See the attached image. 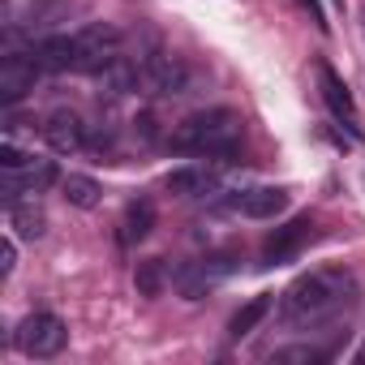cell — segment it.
<instances>
[{"label": "cell", "mask_w": 365, "mask_h": 365, "mask_svg": "<svg viewBox=\"0 0 365 365\" xmlns=\"http://www.w3.org/2000/svg\"><path fill=\"white\" fill-rule=\"evenodd\" d=\"M361 301V284L344 267H318L309 275H297L279 297V322L292 331H318L352 314Z\"/></svg>", "instance_id": "obj_1"}, {"label": "cell", "mask_w": 365, "mask_h": 365, "mask_svg": "<svg viewBox=\"0 0 365 365\" xmlns=\"http://www.w3.org/2000/svg\"><path fill=\"white\" fill-rule=\"evenodd\" d=\"M241 138H245V125H241V112L232 108H207V112H194L185 116L168 146L176 155H207V159H224V163H237V150H241Z\"/></svg>", "instance_id": "obj_2"}, {"label": "cell", "mask_w": 365, "mask_h": 365, "mask_svg": "<svg viewBox=\"0 0 365 365\" xmlns=\"http://www.w3.org/2000/svg\"><path fill=\"white\" fill-rule=\"evenodd\" d=\"M0 172H5V207L22 202L26 194H43L52 180H56V163L52 159H39V155H26L18 150L14 142L0 146Z\"/></svg>", "instance_id": "obj_3"}, {"label": "cell", "mask_w": 365, "mask_h": 365, "mask_svg": "<svg viewBox=\"0 0 365 365\" xmlns=\"http://www.w3.org/2000/svg\"><path fill=\"white\" fill-rule=\"evenodd\" d=\"M65 344H69V327H65L56 314H48V309L26 314V318L18 322V331H14V348H18L22 356H31V361H48V356H56Z\"/></svg>", "instance_id": "obj_4"}, {"label": "cell", "mask_w": 365, "mask_h": 365, "mask_svg": "<svg viewBox=\"0 0 365 365\" xmlns=\"http://www.w3.org/2000/svg\"><path fill=\"white\" fill-rule=\"evenodd\" d=\"M120 56V31L108 22H91L73 31V73H103Z\"/></svg>", "instance_id": "obj_5"}, {"label": "cell", "mask_w": 365, "mask_h": 365, "mask_svg": "<svg viewBox=\"0 0 365 365\" xmlns=\"http://www.w3.org/2000/svg\"><path fill=\"white\" fill-rule=\"evenodd\" d=\"M237 267H241L237 250H215V254H207V258H198L190 267H180L176 271V288L185 292L190 301H198L202 292H211L215 284H224L228 275H237Z\"/></svg>", "instance_id": "obj_6"}, {"label": "cell", "mask_w": 365, "mask_h": 365, "mask_svg": "<svg viewBox=\"0 0 365 365\" xmlns=\"http://www.w3.org/2000/svg\"><path fill=\"white\" fill-rule=\"evenodd\" d=\"M39 73H43V65L35 61V52H18V48H9L5 61H0V103H5V108L22 103V99L35 91Z\"/></svg>", "instance_id": "obj_7"}, {"label": "cell", "mask_w": 365, "mask_h": 365, "mask_svg": "<svg viewBox=\"0 0 365 365\" xmlns=\"http://www.w3.org/2000/svg\"><path fill=\"white\" fill-rule=\"evenodd\" d=\"M314 237H318V228H314L309 215H297V220L279 224V228L262 241V262H258V267H284V262H292Z\"/></svg>", "instance_id": "obj_8"}, {"label": "cell", "mask_w": 365, "mask_h": 365, "mask_svg": "<svg viewBox=\"0 0 365 365\" xmlns=\"http://www.w3.org/2000/svg\"><path fill=\"white\" fill-rule=\"evenodd\" d=\"M142 65V78H138V95H180L190 82L185 65L176 56H163V52H150V56H138Z\"/></svg>", "instance_id": "obj_9"}, {"label": "cell", "mask_w": 365, "mask_h": 365, "mask_svg": "<svg viewBox=\"0 0 365 365\" xmlns=\"http://www.w3.org/2000/svg\"><path fill=\"white\" fill-rule=\"evenodd\" d=\"M69 14H73L69 0H31V5L22 9V18H14V22L5 26V39L14 43L18 35H43V31H52L56 22H65Z\"/></svg>", "instance_id": "obj_10"}, {"label": "cell", "mask_w": 365, "mask_h": 365, "mask_svg": "<svg viewBox=\"0 0 365 365\" xmlns=\"http://www.w3.org/2000/svg\"><path fill=\"white\" fill-rule=\"evenodd\" d=\"M318 91H322V103L352 129V138H361V125H356V99H352V91H348V82L322 61L318 65Z\"/></svg>", "instance_id": "obj_11"}, {"label": "cell", "mask_w": 365, "mask_h": 365, "mask_svg": "<svg viewBox=\"0 0 365 365\" xmlns=\"http://www.w3.org/2000/svg\"><path fill=\"white\" fill-rule=\"evenodd\" d=\"M39 133H43V142H48L52 150H61V155H69V150H82V146H86V125H82V120H78V112H69V108L48 112V116H43V125H39Z\"/></svg>", "instance_id": "obj_12"}, {"label": "cell", "mask_w": 365, "mask_h": 365, "mask_svg": "<svg viewBox=\"0 0 365 365\" xmlns=\"http://www.w3.org/2000/svg\"><path fill=\"white\" fill-rule=\"evenodd\" d=\"M215 185H220V176L207 163H185V168H172L163 176V190L176 194V198H207Z\"/></svg>", "instance_id": "obj_13"}, {"label": "cell", "mask_w": 365, "mask_h": 365, "mask_svg": "<svg viewBox=\"0 0 365 365\" xmlns=\"http://www.w3.org/2000/svg\"><path fill=\"white\" fill-rule=\"evenodd\" d=\"M232 211H241L245 220H275L279 211H288V190H275V185H262V190H245L228 202Z\"/></svg>", "instance_id": "obj_14"}, {"label": "cell", "mask_w": 365, "mask_h": 365, "mask_svg": "<svg viewBox=\"0 0 365 365\" xmlns=\"http://www.w3.org/2000/svg\"><path fill=\"white\" fill-rule=\"evenodd\" d=\"M150 228H155V202H146V198H133V202L125 207V215H120L116 241H120L125 250H133L138 241H146V237H150Z\"/></svg>", "instance_id": "obj_15"}, {"label": "cell", "mask_w": 365, "mask_h": 365, "mask_svg": "<svg viewBox=\"0 0 365 365\" xmlns=\"http://www.w3.org/2000/svg\"><path fill=\"white\" fill-rule=\"evenodd\" d=\"M271 309H275V292H258L254 301H245V305L228 318V335H232V339H245V335H250L267 314H271Z\"/></svg>", "instance_id": "obj_16"}, {"label": "cell", "mask_w": 365, "mask_h": 365, "mask_svg": "<svg viewBox=\"0 0 365 365\" xmlns=\"http://www.w3.org/2000/svg\"><path fill=\"white\" fill-rule=\"evenodd\" d=\"M61 190H65V202H69V207H78V211H95V207H99V198H103L99 180H91V176H78V172L61 180Z\"/></svg>", "instance_id": "obj_17"}, {"label": "cell", "mask_w": 365, "mask_h": 365, "mask_svg": "<svg viewBox=\"0 0 365 365\" xmlns=\"http://www.w3.org/2000/svg\"><path fill=\"white\" fill-rule=\"evenodd\" d=\"M133 288H138L142 297H159V292L168 288V262H163V258H142V262L133 267Z\"/></svg>", "instance_id": "obj_18"}, {"label": "cell", "mask_w": 365, "mask_h": 365, "mask_svg": "<svg viewBox=\"0 0 365 365\" xmlns=\"http://www.w3.org/2000/svg\"><path fill=\"white\" fill-rule=\"evenodd\" d=\"M335 344H288V348H275L271 361H279V365H322L335 352Z\"/></svg>", "instance_id": "obj_19"}, {"label": "cell", "mask_w": 365, "mask_h": 365, "mask_svg": "<svg viewBox=\"0 0 365 365\" xmlns=\"http://www.w3.org/2000/svg\"><path fill=\"white\" fill-rule=\"evenodd\" d=\"M9 224H14L18 237H26V241L43 237V228H48V220H43V211H39L35 202H14V207H9Z\"/></svg>", "instance_id": "obj_20"}, {"label": "cell", "mask_w": 365, "mask_h": 365, "mask_svg": "<svg viewBox=\"0 0 365 365\" xmlns=\"http://www.w3.org/2000/svg\"><path fill=\"white\" fill-rule=\"evenodd\" d=\"M297 5H301V9L309 14V22H314V26H318L322 35L331 31V26H327V14H322V5H318V0H297Z\"/></svg>", "instance_id": "obj_21"}, {"label": "cell", "mask_w": 365, "mask_h": 365, "mask_svg": "<svg viewBox=\"0 0 365 365\" xmlns=\"http://www.w3.org/2000/svg\"><path fill=\"white\" fill-rule=\"evenodd\" d=\"M14 267H18V245L5 241V245H0V275H9Z\"/></svg>", "instance_id": "obj_22"}, {"label": "cell", "mask_w": 365, "mask_h": 365, "mask_svg": "<svg viewBox=\"0 0 365 365\" xmlns=\"http://www.w3.org/2000/svg\"><path fill=\"white\" fill-rule=\"evenodd\" d=\"M335 5H339V9H348V0H335Z\"/></svg>", "instance_id": "obj_23"}, {"label": "cell", "mask_w": 365, "mask_h": 365, "mask_svg": "<svg viewBox=\"0 0 365 365\" xmlns=\"http://www.w3.org/2000/svg\"><path fill=\"white\" fill-rule=\"evenodd\" d=\"M356 361H365V348H361V352H356Z\"/></svg>", "instance_id": "obj_24"}]
</instances>
